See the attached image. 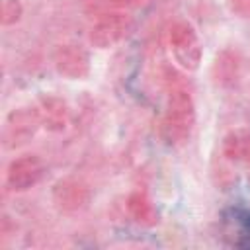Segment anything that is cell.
<instances>
[{
    "mask_svg": "<svg viewBox=\"0 0 250 250\" xmlns=\"http://www.w3.org/2000/svg\"><path fill=\"white\" fill-rule=\"evenodd\" d=\"M215 68H221V72L217 74V80H219V82H225V80H232V78L236 76V61H234V59H229V61H225V55L217 57Z\"/></svg>",
    "mask_w": 250,
    "mask_h": 250,
    "instance_id": "7c38bea8",
    "label": "cell"
},
{
    "mask_svg": "<svg viewBox=\"0 0 250 250\" xmlns=\"http://www.w3.org/2000/svg\"><path fill=\"white\" fill-rule=\"evenodd\" d=\"M59 74L70 80L86 78L90 72V55L80 45H61L53 57Z\"/></svg>",
    "mask_w": 250,
    "mask_h": 250,
    "instance_id": "5b68a950",
    "label": "cell"
},
{
    "mask_svg": "<svg viewBox=\"0 0 250 250\" xmlns=\"http://www.w3.org/2000/svg\"><path fill=\"white\" fill-rule=\"evenodd\" d=\"M23 14L21 2L20 0H2V8H0V20L2 25H14L20 21Z\"/></svg>",
    "mask_w": 250,
    "mask_h": 250,
    "instance_id": "8fae6325",
    "label": "cell"
},
{
    "mask_svg": "<svg viewBox=\"0 0 250 250\" xmlns=\"http://www.w3.org/2000/svg\"><path fill=\"white\" fill-rule=\"evenodd\" d=\"M37 127H41V123H39L35 107H31V109H25V107L14 109L6 119L4 141H6L8 146H20L35 135Z\"/></svg>",
    "mask_w": 250,
    "mask_h": 250,
    "instance_id": "8992f818",
    "label": "cell"
},
{
    "mask_svg": "<svg viewBox=\"0 0 250 250\" xmlns=\"http://www.w3.org/2000/svg\"><path fill=\"white\" fill-rule=\"evenodd\" d=\"M90 188L76 178H62L53 186V201L62 211H80L90 203Z\"/></svg>",
    "mask_w": 250,
    "mask_h": 250,
    "instance_id": "52a82bcc",
    "label": "cell"
},
{
    "mask_svg": "<svg viewBox=\"0 0 250 250\" xmlns=\"http://www.w3.org/2000/svg\"><path fill=\"white\" fill-rule=\"evenodd\" d=\"M133 29V18L123 12H111L102 16L90 27V43L98 49H109L121 43Z\"/></svg>",
    "mask_w": 250,
    "mask_h": 250,
    "instance_id": "3957f363",
    "label": "cell"
},
{
    "mask_svg": "<svg viewBox=\"0 0 250 250\" xmlns=\"http://www.w3.org/2000/svg\"><path fill=\"white\" fill-rule=\"evenodd\" d=\"M193 123H195L193 100L184 86L174 84L166 100V109L162 117V137L170 145H182L189 139Z\"/></svg>",
    "mask_w": 250,
    "mask_h": 250,
    "instance_id": "6da1fadb",
    "label": "cell"
},
{
    "mask_svg": "<svg viewBox=\"0 0 250 250\" xmlns=\"http://www.w3.org/2000/svg\"><path fill=\"white\" fill-rule=\"evenodd\" d=\"M168 43H170V51L174 55V61L184 70H195L199 66L203 51H201V41H199L191 23L176 21L170 27Z\"/></svg>",
    "mask_w": 250,
    "mask_h": 250,
    "instance_id": "7a4b0ae2",
    "label": "cell"
},
{
    "mask_svg": "<svg viewBox=\"0 0 250 250\" xmlns=\"http://www.w3.org/2000/svg\"><path fill=\"white\" fill-rule=\"evenodd\" d=\"M223 154L232 164L250 166V129H232L223 141Z\"/></svg>",
    "mask_w": 250,
    "mask_h": 250,
    "instance_id": "9c48e42d",
    "label": "cell"
},
{
    "mask_svg": "<svg viewBox=\"0 0 250 250\" xmlns=\"http://www.w3.org/2000/svg\"><path fill=\"white\" fill-rule=\"evenodd\" d=\"M117 4H121V6H133V4H139L141 0H115Z\"/></svg>",
    "mask_w": 250,
    "mask_h": 250,
    "instance_id": "4fadbf2b",
    "label": "cell"
},
{
    "mask_svg": "<svg viewBox=\"0 0 250 250\" xmlns=\"http://www.w3.org/2000/svg\"><path fill=\"white\" fill-rule=\"evenodd\" d=\"M45 172V164L35 154H25L10 162L6 170V186L12 191H25L33 188Z\"/></svg>",
    "mask_w": 250,
    "mask_h": 250,
    "instance_id": "277c9868",
    "label": "cell"
},
{
    "mask_svg": "<svg viewBox=\"0 0 250 250\" xmlns=\"http://www.w3.org/2000/svg\"><path fill=\"white\" fill-rule=\"evenodd\" d=\"M127 209L131 219L141 227H154L158 225V211L152 199L145 191H133L127 199Z\"/></svg>",
    "mask_w": 250,
    "mask_h": 250,
    "instance_id": "30bf717a",
    "label": "cell"
},
{
    "mask_svg": "<svg viewBox=\"0 0 250 250\" xmlns=\"http://www.w3.org/2000/svg\"><path fill=\"white\" fill-rule=\"evenodd\" d=\"M35 111H37L41 127H45L47 131L59 133L68 123V105L64 100H61L57 96H43L37 102Z\"/></svg>",
    "mask_w": 250,
    "mask_h": 250,
    "instance_id": "ba28073f",
    "label": "cell"
}]
</instances>
